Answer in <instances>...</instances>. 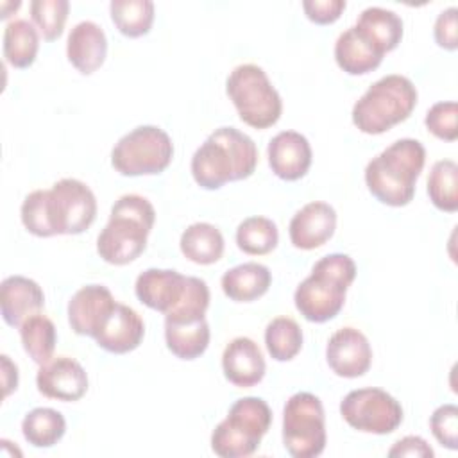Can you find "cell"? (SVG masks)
<instances>
[{
    "label": "cell",
    "instance_id": "obj_1",
    "mask_svg": "<svg viewBox=\"0 0 458 458\" xmlns=\"http://www.w3.org/2000/svg\"><path fill=\"white\" fill-rule=\"evenodd\" d=\"M21 224L39 238L81 234L97 216V199L79 179L64 177L50 190H34L21 202Z\"/></svg>",
    "mask_w": 458,
    "mask_h": 458
},
{
    "label": "cell",
    "instance_id": "obj_2",
    "mask_svg": "<svg viewBox=\"0 0 458 458\" xmlns=\"http://www.w3.org/2000/svg\"><path fill=\"white\" fill-rule=\"evenodd\" d=\"M258 148L250 136L234 127H218L195 150L191 175L204 190H218L229 181H242L254 174Z\"/></svg>",
    "mask_w": 458,
    "mask_h": 458
},
{
    "label": "cell",
    "instance_id": "obj_3",
    "mask_svg": "<svg viewBox=\"0 0 458 458\" xmlns=\"http://www.w3.org/2000/svg\"><path fill=\"white\" fill-rule=\"evenodd\" d=\"M426 148L419 140L401 138L372 157L365 168L369 191L386 206H406L415 195Z\"/></svg>",
    "mask_w": 458,
    "mask_h": 458
},
{
    "label": "cell",
    "instance_id": "obj_4",
    "mask_svg": "<svg viewBox=\"0 0 458 458\" xmlns=\"http://www.w3.org/2000/svg\"><path fill=\"white\" fill-rule=\"evenodd\" d=\"M156 220L154 206L141 195H122L111 208L109 220L97 238L98 256L111 265L134 261L147 247Z\"/></svg>",
    "mask_w": 458,
    "mask_h": 458
},
{
    "label": "cell",
    "instance_id": "obj_5",
    "mask_svg": "<svg viewBox=\"0 0 458 458\" xmlns=\"http://www.w3.org/2000/svg\"><path fill=\"white\" fill-rule=\"evenodd\" d=\"M356 277V263L347 254H327L320 258L311 274L293 293L295 308L310 322L335 318L345 302V293Z\"/></svg>",
    "mask_w": 458,
    "mask_h": 458
},
{
    "label": "cell",
    "instance_id": "obj_6",
    "mask_svg": "<svg viewBox=\"0 0 458 458\" xmlns=\"http://www.w3.org/2000/svg\"><path fill=\"white\" fill-rule=\"evenodd\" d=\"M417 104V88L404 75L376 81L352 107V123L365 134H381L404 122Z\"/></svg>",
    "mask_w": 458,
    "mask_h": 458
},
{
    "label": "cell",
    "instance_id": "obj_7",
    "mask_svg": "<svg viewBox=\"0 0 458 458\" xmlns=\"http://www.w3.org/2000/svg\"><path fill=\"white\" fill-rule=\"evenodd\" d=\"M272 424V411L261 397H242L211 433V449L220 458H243L256 453Z\"/></svg>",
    "mask_w": 458,
    "mask_h": 458
},
{
    "label": "cell",
    "instance_id": "obj_8",
    "mask_svg": "<svg viewBox=\"0 0 458 458\" xmlns=\"http://www.w3.org/2000/svg\"><path fill=\"white\" fill-rule=\"evenodd\" d=\"M225 91L242 122L254 129L272 127L281 116V97L265 70L258 64L247 63L236 66L227 77Z\"/></svg>",
    "mask_w": 458,
    "mask_h": 458
},
{
    "label": "cell",
    "instance_id": "obj_9",
    "mask_svg": "<svg viewBox=\"0 0 458 458\" xmlns=\"http://www.w3.org/2000/svg\"><path fill=\"white\" fill-rule=\"evenodd\" d=\"M174 157L170 136L156 125H140L122 136L111 152V165L122 175L161 174Z\"/></svg>",
    "mask_w": 458,
    "mask_h": 458
},
{
    "label": "cell",
    "instance_id": "obj_10",
    "mask_svg": "<svg viewBox=\"0 0 458 458\" xmlns=\"http://www.w3.org/2000/svg\"><path fill=\"white\" fill-rule=\"evenodd\" d=\"M326 419L320 399L310 392L293 394L283 410V444L293 458H315L326 447Z\"/></svg>",
    "mask_w": 458,
    "mask_h": 458
},
{
    "label": "cell",
    "instance_id": "obj_11",
    "mask_svg": "<svg viewBox=\"0 0 458 458\" xmlns=\"http://www.w3.org/2000/svg\"><path fill=\"white\" fill-rule=\"evenodd\" d=\"M344 420L363 433L386 435L403 422V408L395 397L381 388L351 390L340 403Z\"/></svg>",
    "mask_w": 458,
    "mask_h": 458
},
{
    "label": "cell",
    "instance_id": "obj_12",
    "mask_svg": "<svg viewBox=\"0 0 458 458\" xmlns=\"http://www.w3.org/2000/svg\"><path fill=\"white\" fill-rule=\"evenodd\" d=\"M326 360L336 376L360 377L370 369L372 349L360 329L342 327L327 340Z\"/></svg>",
    "mask_w": 458,
    "mask_h": 458
},
{
    "label": "cell",
    "instance_id": "obj_13",
    "mask_svg": "<svg viewBox=\"0 0 458 458\" xmlns=\"http://www.w3.org/2000/svg\"><path fill=\"white\" fill-rule=\"evenodd\" d=\"M36 385L45 397L64 403L79 401L88 392V374L77 360L57 356L39 367Z\"/></svg>",
    "mask_w": 458,
    "mask_h": 458
},
{
    "label": "cell",
    "instance_id": "obj_14",
    "mask_svg": "<svg viewBox=\"0 0 458 458\" xmlns=\"http://www.w3.org/2000/svg\"><path fill=\"white\" fill-rule=\"evenodd\" d=\"M116 301L104 284H86L68 302V322L77 335L95 338Z\"/></svg>",
    "mask_w": 458,
    "mask_h": 458
},
{
    "label": "cell",
    "instance_id": "obj_15",
    "mask_svg": "<svg viewBox=\"0 0 458 458\" xmlns=\"http://www.w3.org/2000/svg\"><path fill=\"white\" fill-rule=\"evenodd\" d=\"M336 229V211L331 204L313 200L302 206L290 220V242L297 249L311 250L324 245Z\"/></svg>",
    "mask_w": 458,
    "mask_h": 458
},
{
    "label": "cell",
    "instance_id": "obj_16",
    "mask_svg": "<svg viewBox=\"0 0 458 458\" xmlns=\"http://www.w3.org/2000/svg\"><path fill=\"white\" fill-rule=\"evenodd\" d=\"M272 172L283 181H297L306 175L311 165V147L306 136L297 131L277 132L267 148Z\"/></svg>",
    "mask_w": 458,
    "mask_h": 458
},
{
    "label": "cell",
    "instance_id": "obj_17",
    "mask_svg": "<svg viewBox=\"0 0 458 458\" xmlns=\"http://www.w3.org/2000/svg\"><path fill=\"white\" fill-rule=\"evenodd\" d=\"M45 306L41 286L25 276H9L0 286L2 318L11 327H20L29 317L39 313Z\"/></svg>",
    "mask_w": 458,
    "mask_h": 458
},
{
    "label": "cell",
    "instance_id": "obj_18",
    "mask_svg": "<svg viewBox=\"0 0 458 458\" xmlns=\"http://www.w3.org/2000/svg\"><path fill=\"white\" fill-rule=\"evenodd\" d=\"M145 335V324L141 317L127 304L116 302L107 318L104 320L95 340L98 347L107 352L125 354L134 351Z\"/></svg>",
    "mask_w": 458,
    "mask_h": 458
},
{
    "label": "cell",
    "instance_id": "obj_19",
    "mask_svg": "<svg viewBox=\"0 0 458 458\" xmlns=\"http://www.w3.org/2000/svg\"><path fill=\"white\" fill-rule=\"evenodd\" d=\"M224 376L240 388L258 385L265 376V358L258 344L247 336L233 338L222 354Z\"/></svg>",
    "mask_w": 458,
    "mask_h": 458
},
{
    "label": "cell",
    "instance_id": "obj_20",
    "mask_svg": "<svg viewBox=\"0 0 458 458\" xmlns=\"http://www.w3.org/2000/svg\"><path fill=\"white\" fill-rule=\"evenodd\" d=\"M188 276L170 268H147L136 279V297L148 308L168 313L182 297Z\"/></svg>",
    "mask_w": 458,
    "mask_h": 458
},
{
    "label": "cell",
    "instance_id": "obj_21",
    "mask_svg": "<svg viewBox=\"0 0 458 458\" xmlns=\"http://www.w3.org/2000/svg\"><path fill=\"white\" fill-rule=\"evenodd\" d=\"M107 54V39L100 25L91 20L79 21L68 34L66 55L68 61L84 75L98 70Z\"/></svg>",
    "mask_w": 458,
    "mask_h": 458
},
{
    "label": "cell",
    "instance_id": "obj_22",
    "mask_svg": "<svg viewBox=\"0 0 458 458\" xmlns=\"http://www.w3.org/2000/svg\"><path fill=\"white\" fill-rule=\"evenodd\" d=\"M335 59L345 73L363 75L381 64L383 54L352 25L338 36L335 43Z\"/></svg>",
    "mask_w": 458,
    "mask_h": 458
},
{
    "label": "cell",
    "instance_id": "obj_23",
    "mask_svg": "<svg viewBox=\"0 0 458 458\" xmlns=\"http://www.w3.org/2000/svg\"><path fill=\"white\" fill-rule=\"evenodd\" d=\"M224 293L236 302H250L267 293L272 283L270 270L256 261L242 263L222 276Z\"/></svg>",
    "mask_w": 458,
    "mask_h": 458
},
{
    "label": "cell",
    "instance_id": "obj_24",
    "mask_svg": "<svg viewBox=\"0 0 458 458\" xmlns=\"http://www.w3.org/2000/svg\"><path fill=\"white\" fill-rule=\"evenodd\" d=\"M354 27L383 55L394 50L403 38V20L399 18V14L377 5L363 9Z\"/></svg>",
    "mask_w": 458,
    "mask_h": 458
},
{
    "label": "cell",
    "instance_id": "obj_25",
    "mask_svg": "<svg viewBox=\"0 0 458 458\" xmlns=\"http://www.w3.org/2000/svg\"><path fill=\"white\" fill-rule=\"evenodd\" d=\"M181 252L197 265L216 263L224 254V236L208 222H195L181 234Z\"/></svg>",
    "mask_w": 458,
    "mask_h": 458
},
{
    "label": "cell",
    "instance_id": "obj_26",
    "mask_svg": "<svg viewBox=\"0 0 458 458\" xmlns=\"http://www.w3.org/2000/svg\"><path fill=\"white\" fill-rule=\"evenodd\" d=\"M165 340L172 354L181 360H195L209 345V326L206 318L195 322H165Z\"/></svg>",
    "mask_w": 458,
    "mask_h": 458
},
{
    "label": "cell",
    "instance_id": "obj_27",
    "mask_svg": "<svg viewBox=\"0 0 458 458\" xmlns=\"http://www.w3.org/2000/svg\"><path fill=\"white\" fill-rule=\"evenodd\" d=\"M39 48L34 25L23 18L13 20L4 29V57L14 68H29Z\"/></svg>",
    "mask_w": 458,
    "mask_h": 458
},
{
    "label": "cell",
    "instance_id": "obj_28",
    "mask_svg": "<svg viewBox=\"0 0 458 458\" xmlns=\"http://www.w3.org/2000/svg\"><path fill=\"white\" fill-rule=\"evenodd\" d=\"M66 431V420L54 408H34L21 420L23 438L34 447H52Z\"/></svg>",
    "mask_w": 458,
    "mask_h": 458
},
{
    "label": "cell",
    "instance_id": "obj_29",
    "mask_svg": "<svg viewBox=\"0 0 458 458\" xmlns=\"http://www.w3.org/2000/svg\"><path fill=\"white\" fill-rule=\"evenodd\" d=\"M20 338L25 352L34 363L43 365L52 360L55 342H57V333H55L54 322L48 317L41 313L29 317L20 326Z\"/></svg>",
    "mask_w": 458,
    "mask_h": 458
},
{
    "label": "cell",
    "instance_id": "obj_30",
    "mask_svg": "<svg viewBox=\"0 0 458 458\" xmlns=\"http://www.w3.org/2000/svg\"><path fill=\"white\" fill-rule=\"evenodd\" d=\"M109 11L114 27L127 38L147 34L154 21V4L150 0H113Z\"/></svg>",
    "mask_w": 458,
    "mask_h": 458
},
{
    "label": "cell",
    "instance_id": "obj_31",
    "mask_svg": "<svg viewBox=\"0 0 458 458\" xmlns=\"http://www.w3.org/2000/svg\"><path fill=\"white\" fill-rule=\"evenodd\" d=\"M428 195L433 206L442 211L458 209V165L453 159H440L431 166Z\"/></svg>",
    "mask_w": 458,
    "mask_h": 458
},
{
    "label": "cell",
    "instance_id": "obj_32",
    "mask_svg": "<svg viewBox=\"0 0 458 458\" xmlns=\"http://www.w3.org/2000/svg\"><path fill=\"white\" fill-rule=\"evenodd\" d=\"M265 345L276 361H290L302 347V329L290 317H277L265 329Z\"/></svg>",
    "mask_w": 458,
    "mask_h": 458
},
{
    "label": "cell",
    "instance_id": "obj_33",
    "mask_svg": "<svg viewBox=\"0 0 458 458\" xmlns=\"http://www.w3.org/2000/svg\"><path fill=\"white\" fill-rule=\"evenodd\" d=\"M277 242V225L267 216H249L236 229L238 247L250 256H263L272 252Z\"/></svg>",
    "mask_w": 458,
    "mask_h": 458
},
{
    "label": "cell",
    "instance_id": "obj_34",
    "mask_svg": "<svg viewBox=\"0 0 458 458\" xmlns=\"http://www.w3.org/2000/svg\"><path fill=\"white\" fill-rule=\"evenodd\" d=\"M209 306V288L204 279L188 276L184 293L181 301L165 313V322H195L206 318V310Z\"/></svg>",
    "mask_w": 458,
    "mask_h": 458
},
{
    "label": "cell",
    "instance_id": "obj_35",
    "mask_svg": "<svg viewBox=\"0 0 458 458\" xmlns=\"http://www.w3.org/2000/svg\"><path fill=\"white\" fill-rule=\"evenodd\" d=\"M70 11L68 0H32L30 16L41 36L47 41H54L63 34Z\"/></svg>",
    "mask_w": 458,
    "mask_h": 458
},
{
    "label": "cell",
    "instance_id": "obj_36",
    "mask_svg": "<svg viewBox=\"0 0 458 458\" xmlns=\"http://www.w3.org/2000/svg\"><path fill=\"white\" fill-rule=\"evenodd\" d=\"M458 106L453 100L433 104L424 118L428 131L445 141H454L458 138Z\"/></svg>",
    "mask_w": 458,
    "mask_h": 458
},
{
    "label": "cell",
    "instance_id": "obj_37",
    "mask_svg": "<svg viewBox=\"0 0 458 458\" xmlns=\"http://www.w3.org/2000/svg\"><path fill=\"white\" fill-rule=\"evenodd\" d=\"M429 428L433 437L447 449H458V408L456 404L438 406L431 419Z\"/></svg>",
    "mask_w": 458,
    "mask_h": 458
},
{
    "label": "cell",
    "instance_id": "obj_38",
    "mask_svg": "<svg viewBox=\"0 0 458 458\" xmlns=\"http://www.w3.org/2000/svg\"><path fill=\"white\" fill-rule=\"evenodd\" d=\"M345 5H347L345 0H304L302 2V9L308 20L318 25H327L336 21L344 13Z\"/></svg>",
    "mask_w": 458,
    "mask_h": 458
},
{
    "label": "cell",
    "instance_id": "obj_39",
    "mask_svg": "<svg viewBox=\"0 0 458 458\" xmlns=\"http://www.w3.org/2000/svg\"><path fill=\"white\" fill-rule=\"evenodd\" d=\"M456 14L458 9L454 5L444 9L435 21L433 36L438 47L447 50H456L458 47V30H456Z\"/></svg>",
    "mask_w": 458,
    "mask_h": 458
},
{
    "label": "cell",
    "instance_id": "obj_40",
    "mask_svg": "<svg viewBox=\"0 0 458 458\" xmlns=\"http://www.w3.org/2000/svg\"><path fill=\"white\" fill-rule=\"evenodd\" d=\"M433 449L422 437H404L394 444V447L388 451V456H424L433 458Z\"/></svg>",
    "mask_w": 458,
    "mask_h": 458
},
{
    "label": "cell",
    "instance_id": "obj_41",
    "mask_svg": "<svg viewBox=\"0 0 458 458\" xmlns=\"http://www.w3.org/2000/svg\"><path fill=\"white\" fill-rule=\"evenodd\" d=\"M2 377H4V397H7L18 386V367L9 360L7 354H2Z\"/></svg>",
    "mask_w": 458,
    "mask_h": 458
}]
</instances>
